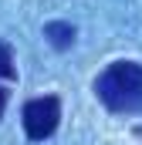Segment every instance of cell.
<instances>
[{
    "label": "cell",
    "instance_id": "5b68a950",
    "mask_svg": "<svg viewBox=\"0 0 142 145\" xmlns=\"http://www.w3.org/2000/svg\"><path fill=\"white\" fill-rule=\"evenodd\" d=\"M7 98H10L7 88H0V118H3V111H7Z\"/></svg>",
    "mask_w": 142,
    "mask_h": 145
},
{
    "label": "cell",
    "instance_id": "6da1fadb",
    "mask_svg": "<svg viewBox=\"0 0 142 145\" xmlns=\"http://www.w3.org/2000/svg\"><path fill=\"white\" fill-rule=\"evenodd\" d=\"M95 95L108 111H135L142 108V64L115 61L95 81Z\"/></svg>",
    "mask_w": 142,
    "mask_h": 145
},
{
    "label": "cell",
    "instance_id": "7a4b0ae2",
    "mask_svg": "<svg viewBox=\"0 0 142 145\" xmlns=\"http://www.w3.org/2000/svg\"><path fill=\"white\" fill-rule=\"evenodd\" d=\"M24 132L31 142H44L47 135H54L58 121H61V101L54 95H44V98H34L24 105Z\"/></svg>",
    "mask_w": 142,
    "mask_h": 145
},
{
    "label": "cell",
    "instance_id": "277c9868",
    "mask_svg": "<svg viewBox=\"0 0 142 145\" xmlns=\"http://www.w3.org/2000/svg\"><path fill=\"white\" fill-rule=\"evenodd\" d=\"M0 78H7V81H14V78H17L14 54H10V44H3V40H0Z\"/></svg>",
    "mask_w": 142,
    "mask_h": 145
},
{
    "label": "cell",
    "instance_id": "3957f363",
    "mask_svg": "<svg viewBox=\"0 0 142 145\" xmlns=\"http://www.w3.org/2000/svg\"><path fill=\"white\" fill-rule=\"evenodd\" d=\"M44 37H47L58 51H64V47L74 44V27L64 24V20H54V24H47V27H44Z\"/></svg>",
    "mask_w": 142,
    "mask_h": 145
}]
</instances>
